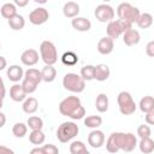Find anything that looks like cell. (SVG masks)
<instances>
[{"label": "cell", "mask_w": 154, "mask_h": 154, "mask_svg": "<svg viewBox=\"0 0 154 154\" xmlns=\"http://www.w3.org/2000/svg\"><path fill=\"white\" fill-rule=\"evenodd\" d=\"M70 153L71 154H90V152L87 149L85 144L82 141H73L70 144Z\"/></svg>", "instance_id": "cell-28"}, {"label": "cell", "mask_w": 154, "mask_h": 154, "mask_svg": "<svg viewBox=\"0 0 154 154\" xmlns=\"http://www.w3.org/2000/svg\"><path fill=\"white\" fill-rule=\"evenodd\" d=\"M55 77H57V70L52 65H46L41 70V78H42V81H45L47 83H51V82H53L55 79Z\"/></svg>", "instance_id": "cell-21"}, {"label": "cell", "mask_w": 154, "mask_h": 154, "mask_svg": "<svg viewBox=\"0 0 154 154\" xmlns=\"http://www.w3.org/2000/svg\"><path fill=\"white\" fill-rule=\"evenodd\" d=\"M144 119H146V123L148 125H153L154 124V111L152 112H148V113H144Z\"/></svg>", "instance_id": "cell-40"}, {"label": "cell", "mask_w": 154, "mask_h": 154, "mask_svg": "<svg viewBox=\"0 0 154 154\" xmlns=\"http://www.w3.org/2000/svg\"><path fill=\"white\" fill-rule=\"evenodd\" d=\"M136 147L137 138L132 132H113L106 141V149L109 153H117L119 150L130 153Z\"/></svg>", "instance_id": "cell-1"}, {"label": "cell", "mask_w": 154, "mask_h": 154, "mask_svg": "<svg viewBox=\"0 0 154 154\" xmlns=\"http://www.w3.org/2000/svg\"><path fill=\"white\" fill-rule=\"evenodd\" d=\"M24 78L25 79H29V81H32L36 84H38L42 81V78H41V71H38L37 69L30 67V69H28L24 72Z\"/></svg>", "instance_id": "cell-31"}, {"label": "cell", "mask_w": 154, "mask_h": 154, "mask_svg": "<svg viewBox=\"0 0 154 154\" xmlns=\"http://www.w3.org/2000/svg\"><path fill=\"white\" fill-rule=\"evenodd\" d=\"M0 13L4 18H6L8 20L10 18H12L13 16L17 14V7L14 6L13 2H5L0 8Z\"/></svg>", "instance_id": "cell-24"}, {"label": "cell", "mask_w": 154, "mask_h": 154, "mask_svg": "<svg viewBox=\"0 0 154 154\" xmlns=\"http://www.w3.org/2000/svg\"><path fill=\"white\" fill-rule=\"evenodd\" d=\"M108 105H109V101H108V96L103 93L99 94L96 96V100H95V107L96 109L100 112V113H105L107 112L108 109Z\"/></svg>", "instance_id": "cell-22"}, {"label": "cell", "mask_w": 154, "mask_h": 154, "mask_svg": "<svg viewBox=\"0 0 154 154\" xmlns=\"http://www.w3.org/2000/svg\"><path fill=\"white\" fill-rule=\"evenodd\" d=\"M5 95H6V88H5V84H4L2 78L0 77V99L4 100Z\"/></svg>", "instance_id": "cell-41"}, {"label": "cell", "mask_w": 154, "mask_h": 154, "mask_svg": "<svg viewBox=\"0 0 154 154\" xmlns=\"http://www.w3.org/2000/svg\"><path fill=\"white\" fill-rule=\"evenodd\" d=\"M22 108H23V112L26 113V114H32L37 111L38 108V101L36 97L34 96H28L24 101H23V105H22Z\"/></svg>", "instance_id": "cell-20"}, {"label": "cell", "mask_w": 154, "mask_h": 154, "mask_svg": "<svg viewBox=\"0 0 154 154\" xmlns=\"http://www.w3.org/2000/svg\"><path fill=\"white\" fill-rule=\"evenodd\" d=\"M114 48V42L112 38H109L108 36L101 37L97 42V52L102 55H108L113 52Z\"/></svg>", "instance_id": "cell-13"}, {"label": "cell", "mask_w": 154, "mask_h": 154, "mask_svg": "<svg viewBox=\"0 0 154 154\" xmlns=\"http://www.w3.org/2000/svg\"><path fill=\"white\" fill-rule=\"evenodd\" d=\"M61 63L66 66H73L78 63V57L75 52H65L63 55H61Z\"/></svg>", "instance_id": "cell-30"}, {"label": "cell", "mask_w": 154, "mask_h": 154, "mask_svg": "<svg viewBox=\"0 0 154 154\" xmlns=\"http://www.w3.org/2000/svg\"><path fill=\"white\" fill-rule=\"evenodd\" d=\"M5 123H6V116H5V113H2L0 111V129L5 125Z\"/></svg>", "instance_id": "cell-45"}, {"label": "cell", "mask_w": 154, "mask_h": 154, "mask_svg": "<svg viewBox=\"0 0 154 154\" xmlns=\"http://www.w3.org/2000/svg\"><path fill=\"white\" fill-rule=\"evenodd\" d=\"M103 143H105V134L101 130L95 129L88 135V144L91 148H100L103 146Z\"/></svg>", "instance_id": "cell-12"}, {"label": "cell", "mask_w": 154, "mask_h": 154, "mask_svg": "<svg viewBox=\"0 0 154 154\" xmlns=\"http://www.w3.org/2000/svg\"><path fill=\"white\" fill-rule=\"evenodd\" d=\"M6 66H7V61H6V59H5L4 57L0 55V71H2Z\"/></svg>", "instance_id": "cell-44"}, {"label": "cell", "mask_w": 154, "mask_h": 154, "mask_svg": "<svg viewBox=\"0 0 154 154\" xmlns=\"http://www.w3.org/2000/svg\"><path fill=\"white\" fill-rule=\"evenodd\" d=\"M37 85L38 84H36L35 82H32V81H29V79H25V78H23V82H22V87H23V89H24V91H25V94L26 95H29V94H32L36 89H37Z\"/></svg>", "instance_id": "cell-36"}, {"label": "cell", "mask_w": 154, "mask_h": 154, "mask_svg": "<svg viewBox=\"0 0 154 154\" xmlns=\"http://www.w3.org/2000/svg\"><path fill=\"white\" fill-rule=\"evenodd\" d=\"M117 102H118V107L122 114L124 116H131L135 113L137 105L134 101L131 94L129 91H120L117 96Z\"/></svg>", "instance_id": "cell-7"}, {"label": "cell", "mask_w": 154, "mask_h": 154, "mask_svg": "<svg viewBox=\"0 0 154 154\" xmlns=\"http://www.w3.org/2000/svg\"><path fill=\"white\" fill-rule=\"evenodd\" d=\"M94 73H95V66L94 65H84L81 69V77L84 81H93L94 79Z\"/></svg>", "instance_id": "cell-34"}, {"label": "cell", "mask_w": 154, "mask_h": 154, "mask_svg": "<svg viewBox=\"0 0 154 154\" xmlns=\"http://www.w3.org/2000/svg\"><path fill=\"white\" fill-rule=\"evenodd\" d=\"M111 75V70L108 67V65L106 64H99L95 66V73H94V79L99 81V82H103L106 79H108Z\"/></svg>", "instance_id": "cell-19"}, {"label": "cell", "mask_w": 154, "mask_h": 154, "mask_svg": "<svg viewBox=\"0 0 154 154\" xmlns=\"http://www.w3.org/2000/svg\"><path fill=\"white\" fill-rule=\"evenodd\" d=\"M0 154H16V153L6 146H0Z\"/></svg>", "instance_id": "cell-42"}, {"label": "cell", "mask_w": 154, "mask_h": 154, "mask_svg": "<svg viewBox=\"0 0 154 154\" xmlns=\"http://www.w3.org/2000/svg\"><path fill=\"white\" fill-rule=\"evenodd\" d=\"M138 107H140L141 112H143V113H148V112L154 111V99H153V96L147 95V96L142 97L140 100Z\"/></svg>", "instance_id": "cell-23"}, {"label": "cell", "mask_w": 154, "mask_h": 154, "mask_svg": "<svg viewBox=\"0 0 154 154\" xmlns=\"http://www.w3.org/2000/svg\"><path fill=\"white\" fill-rule=\"evenodd\" d=\"M140 40H141L140 32H138L137 30L132 29V28L129 29V30H126V31L123 34V42H124L126 46H129V47L137 45V43L140 42Z\"/></svg>", "instance_id": "cell-15"}, {"label": "cell", "mask_w": 154, "mask_h": 154, "mask_svg": "<svg viewBox=\"0 0 154 154\" xmlns=\"http://www.w3.org/2000/svg\"><path fill=\"white\" fill-rule=\"evenodd\" d=\"M146 53L148 57H154V41H149L146 46Z\"/></svg>", "instance_id": "cell-39"}, {"label": "cell", "mask_w": 154, "mask_h": 154, "mask_svg": "<svg viewBox=\"0 0 154 154\" xmlns=\"http://www.w3.org/2000/svg\"><path fill=\"white\" fill-rule=\"evenodd\" d=\"M20 61L25 66H34L38 61V52L36 49H25L20 55Z\"/></svg>", "instance_id": "cell-11"}, {"label": "cell", "mask_w": 154, "mask_h": 154, "mask_svg": "<svg viewBox=\"0 0 154 154\" xmlns=\"http://www.w3.org/2000/svg\"><path fill=\"white\" fill-rule=\"evenodd\" d=\"M96 19L101 23H109L114 19V10L111 5L108 4H100L99 6H96L95 12H94Z\"/></svg>", "instance_id": "cell-9"}, {"label": "cell", "mask_w": 154, "mask_h": 154, "mask_svg": "<svg viewBox=\"0 0 154 154\" xmlns=\"http://www.w3.org/2000/svg\"><path fill=\"white\" fill-rule=\"evenodd\" d=\"M59 112L73 120L82 119L85 116V109L82 106L81 99L78 96H67L61 100L59 103Z\"/></svg>", "instance_id": "cell-2"}, {"label": "cell", "mask_w": 154, "mask_h": 154, "mask_svg": "<svg viewBox=\"0 0 154 154\" xmlns=\"http://www.w3.org/2000/svg\"><path fill=\"white\" fill-rule=\"evenodd\" d=\"M8 25H10V28L12 30H16V31L22 30L25 26V19H24V17L22 14L17 13L16 16H13L12 18L8 19Z\"/></svg>", "instance_id": "cell-25"}, {"label": "cell", "mask_w": 154, "mask_h": 154, "mask_svg": "<svg viewBox=\"0 0 154 154\" xmlns=\"http://www.w3.org/2000/svg\"><path fill=\"white\" fill-rule=\"evenodd\" d=\"M63 87L71 93H82L85 88V81L77 73L69 72L63 77Z\"/></svg>", "instance_id": "cell-4"}, {"label": "cell", "mask_w": 154, "mask_h": 154, "mask_svg": "<svg viewBox=\"0 0 154 154\" xmlns=\"http://www.w3.org/2000/svg\"><path fill=\"white\" fill-rule=\"evenodd\" d=\"M40 57L46 65H54L58 61V51L52 41H43L40 45Z\"/></svg>", "instance_id": "cell-6"}, {"label": "cell", "mask_w": 154, "mask_h": 154, "mask_svg": "<svg viewBox=\"0 0 154 154\" xmlns=\"http://www.w3.org/2000/svg\"><path fill=\"white\" fill-rule=\"evenodd\" d=\"M102 124V118L100 116H88L84 119V125L89 129H97Z\"/></svg>", "instance_id": "cell-32"}, {"label": "cell", "mask_w": 154, "mask_h": 154, "mask_svg": "<svg viewBox=\"0 0 154 154\" xmlns=\"http://www.w3.org/2000/svg\"><path fill=\"white\" fill-rule=\"evenodd\" d=\"M132 25L126 23V22H123L120 19H113L112 22H109L107 24V28H106V31H107V36L112 40L114 38H118L120 35H123L126 30L131 29Z\"/></svg>", "instance_id": "cell-8"}, {"label": "cell", "mask_w": 154, "mask_h": 154, "mask_svg": "<svg viewBox=\"0 0 154 154\" xmlns=\"http://www.w3.org/2000/svg\"><path fill=\"white\" fill-rule=\"evenodd\" d=\"M0 48H1V42H0Z\"/></svg>", "instance_id": "cell-48"}, {"label": "cell", "mask_w": 154, "mask_h": 154, "mask_svg": "<svg viewBox=\"0 0 154 154\" xmlns=\"http://www.w3.org/2000/svg\"><path fill=\"white\" fill-rule=\"evenodd\" d=\"M63 13L66 18H76L79 13V5L75 1H67L63 6Z\"/></svg>", "instance_id": "cell-18"}, {"label": "cell", "mask_w": 154, "mask_h": 154, "mask_svg": "<svg viewBox=\"0 0 154 154\" xmlns=\"http://www.w3.org/2000/svg\"><path fill=\"white\" fill-rule=\"evenodd\" d=\"M48 18H49V12L45 7L34 8L29 13V20L34 25H42L43 23H46L48 20Z\"/></svg>", "instance_id": "cell-10"}, {"label": "cell", "mask_w": 154, "mask_h": 154, "mask_svg": "<svg viewBox=\"0 0 154 154\" xmlns=\"http://www.w3.org/2000/svg\"><path fill=\"white\" fill-rule=\"evenodd\" d=\"M29 154H43V152H42L41 147H35V148H32V149L30 150Z\"/></svg>", "instance_id": "cell-46"}, {"label": "cell", "mask_w": 154, "mask_h": 154, "mask_svg": "<svg viewBox=\"0 0 154 154\" xmlns=\"http://www.w3.org/2000/svg\"><path fill=\"white\" fill-rule=\"evenodd\" d=\"M71 25L75 30L81 31V32H85L89 31L91 28V22L84 17H76L71 20Z\"/></svg>", "instance_id": "cell-14"}, {"label": "cell", "mask_w": 154, "mask_h": 154, "mask_svg": "<svg viewBox=\"0 0 154 154\" xmlns=\"http://www.w3.org/2000/svg\"><path fill=\"white\" fill-rule=\"evenodd\" d=\"M1 108H2V100L0 99V109H1Z\"/></svg>", "instance_id": "cell-47"}, {"label": "cell", "mask_w": 154, "mask_h": 154, "mask_svg": "<svg viewBox=\"0 0 154 154\" xmlns=\"http://www.w3.org/2000/svg\"><path fill=\"white\" fill-rule=\"evenodd\" d=\"M10 97L16 102H23L28 96L22 87V84L14 83L10 89Z\"/></svg>", "instance_id": "cell-17"}, {"label": "cell", "mask_w": 154, "mask_h": 154, "mask_svg": "<svg viewBox=\"0 0 154 154\" xmlns=\"http://www.w3.org/2000/svg\"><path fill=\"white\" fill-rule=\"evenodd\" d=\"M28 132V126L24 123H16L12 128V134L17 138H23Z\"/></svg>", "instance_id": "cell-35"}, {"label": "cell", "mask_w": 154, "mask_h": 154, "mask_svg": "<svg viewBox=\"0 0 154 154\" xmlns=\"http://www.w3.org/2000/svg\"><path fill=\"white\" fill-rule=\"evenodd\" d=\"M45 140H46V135L43 134L42 130H32L29 134V141L32 144L40 146V144H42L45 142Z\"/></svg>", "instance_id": "cell-29"}, {"label": "cell", "mask_w": 154, "mask_h": 154, "mask_svg": "<svg viewBox=\"0 0 154 154\" xmlns=\"http://www.w3.org/2000/svg\"><path fill=\"white\" fill-rule=\"evenodd\" d=\"M136 24L141 29H148L153 24V16L150 13H147V12L141 13L138 19H137V22H136Z\"/></svg>", "instance_id": "cell-27"}, {"label": "cell", "mask_w": 154, "mask_h": 154, "mask_svg": "<svg viewBox=\"0 0 154 154\" xmlns=\"http://www.w3.org/2000/svg\"><path fill=\"white\" fill-rule=\"evenodd\" d=\"M117 14H118V18L120 20L126 22V23L132 25L137 22L141 12L137 7H135L130 2H122L117 7Z\"/></svg>", "instance_id": "cell-3"}, {"label": "cell", "mask_w": 154, "mask_h": 154, "mask_svg": "<svg viewBox=\"0 0 154 154\" xmlns=\"http://www.w3.org/2000/svg\"><path fill=\"white\" fill-rule=\"evenodd\" d=\"M78 125L73 122H64L57 130V137L61 143H67L78 135Z\"/></svg>", "instance_id": "cell-5"}, {"label": "cell", "mask_w": 154, "mask_h": 154, "mask_svg": "<svg viewBox=\"0 0 154 154\" xmlns=\"http://www.w3.org/2000/svg\"><path fill=\"white\" fill-rule=\"evenodd\" d=\"M43 154H59V149L57 146L52 144V143H48V144H43L41 147Z\"/></svg>", "instance_id": "cell-38"}, {"label": "cell", "mask_w": 154, "mask_h": 154, "mask_svg": "<svg viewBox=\"0 0 154 154\" xmlns=\"http://www.w3.org/2000/svg\"><path fill=\"white\" fill-rule=\"evenodd\" d=\"M14 6H19V7H24V6H26L28 4H29V1L28 0H14Z\"/></svg>", "instance_id": "cell-43"}, {"label": "cell", "mask_w": 154, "mask_h": 154, "mask_svg": "<svg viewBox=\"0 0 154 154\" xmlns=\"http://www.w3.org/2000/svg\"><path fill=\"white\" fill-rule=\"evenodd\" d=\"M26 126L32 130H42L43 128V120L42 118L37 117V116H31L28 118V122H26Z\"/></svg>", "instance_id": "cell-33"}, {"label": "cell", "mask_w": 154, "mask_h": 154, "mask_svg": "<svg viewBox=\"0 0 154 154\" xmlns=\"http://www.w3.org/2000/svg\"><path fill=\"white\" fill-rule=\"evenodd\" d=\"M6 75H7V78L14 83H17L24 78V71L19 65H11L10 67H7Z\"/></svg>", "instance_id": "cell-16"}, {"label": "cell", "mask_w": 154, "mask_h": 154, "mask_svg": "<svg viewBox=\"0 0 154 154\" xmlns=\"http://www.w3.org/2000/svg\"><path fill=\"white\" fill-rule=\"evenodd\" d=\"M137 135H138L140 138L150 137V135H152V130H150L149 125H144V124L140 125V126L137 128Z\"/></svg>", "instance_id": "cell-37"}, {"label": "cell", "mask_w": 154, "mask_h": 154, "mask_svg": "<svg viewBox=\"0 0 154 154\" xmlns=\"http://www.w3.org/2000/svg\"><path fill=\"white\" fill-rule=\"evenodd\" d=\"M140 150L143 154H150L154 150V141L150 137H146V138H141V141L137 143Z\"/></svg>", "instance_id": "cell-26"}]
</instances>
